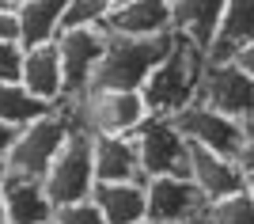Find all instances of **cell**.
<instances>
[{
  "instance_id": "cell-28",
  "label": "cell",
  "mask_w": 254,
  "mask_h": 224,
  "mask_svg": "<svg viewBox=\"0 0 254 224\" xmlns=\"http://www.w3.org/2000/svg\"><path fill=\"white\" fill-rule=\"evenodd\" d=\"M4 182H8V160L0 156V190H4Z\"/></svg>"
},
{
  "instance_id": "cell-31",
  "label": "cell",
  "mask_w": 254,
  "mask_h": 224,
  "mask_svg": "<svg viewBox=\"0 0 254 224\" xmlns=\"http://www.w3.org/2000/svg\"><path fill=\"white\" fill-rule=\"evenodd\" d=\"M118 4H126V0H114V8H118Z\"/></svg>"
},
{
  "instance_id": "cell-18",
  "label": "cell",
  "mask_w": 254,
  "mask_h": 224,
  "mask_svg": "<svg viewBox=\"0 0 254 224\" xmlns=\"http://www.w3.org/2000/svg\"><path fill=\"white\" fill-rule=\"evenodd\" d=\"M68 4L72 0H27V4H19V42L27 50L42 42H57Z\"/></svg>"
},
{
  "instance_id": "cell-34",
  "label": "cell",
  "mask_w": 254,
  "mask_h": 224,
  "mask_svg": "<svg viewBox=\"0 0 254 224\" xmlns=\"http://www.w3.org/2000/svg\"><path fill=\"white\" fill-rule=\"evenodd\" d=\"M46 224H57V221H46Z\"/></svg>"
},
{
  "instance_id": "cell-4",
  "label": "cell",
  "mask_w": 254,
  "mask_h": 224,
  "mask_svg": "<svg viewBox=\"0 0 254 224\" xmlns=\"http://www.w3.org/2000/svg\"><path fill=\"white\" fill-rule=\"evenodd\" d=\"M91 137L84 129H68L64 149L57 152L53 167L46 171V190H50L53 205H72L87 202L95 194V156H91Z\"/></svg>"
},
{
  "instance_id": "cell-16",
  "label": "cell",
  "mask_w": 254,
  "mask_h": 224,
  "mask_svg": "<svg viewBox=\"0 0 254 224\" xmlns=\"http://www.w3.org/2000/svg\"><path fill=\"white\" fill-rule=\"evenodd\" d=\"M247 42H254V0H228V8L220 15V27H216V38L209 46V61H235V54L243 50Z\"/></svg>"
},
{
  "instance_id": "cell-29",
  "label": "cell",
  "mask_w": 254,
  "mask_h": 224,
  "mask_svg": "<svg viewBox=\"0 0 254 224\" xmlns=\"http://www.w3.org/2000/svg\"><path fill=\"white\" fill-rule=\"evenodd\" d=\"M247 190H251V198H254V175H247Z\"/></svg>"
},
{
  "instance_id": "cell-20",
  "label": "cell",
  "mask_w": 254,
  "mask_h": 224,
  "mask_svg": "<svg viewBox=\"0 0 254 224\" xmlns=\"http://www.w3.org/2000/svg\"><path fill=\"white\" fill-rule=\"evenodd\" d=\"M205 224H254V198H251V190L232 194V198H224V202H212Z\"/></svg>"
},
{
  "instance_id": "cell-13",
  "label": "cell",
  "mask_w": 254,
  "mask_h": 224,
  "mask_svg": "<svg viewBox=\"0 0 254 224\" xmlns=\"http://www.w3.org/2000/svg\"><path fill=\"white\" fill-rule=\"evenodd\" d=\"M0 202H4L8 224H46L57 213V205L46 190V179H27V175H11V171L0 190Z\"/></svg>"
},
{
  "instance_id": "cell-14",
  "label": "cell",
  "mask_w": 254,
  "mask_h": 224,
  "mask_svg": "<svg viewBox=\"0 0 254 224\" xmlns=\"http://www.w3.org/2000/svg\"><path fill=\"white\" fill-rule=\"evenodd\" d=\"M23 87L57 107V99L64 95V61H61V46L57 42H42V46H31V50H27Z\"/></svg>"
},
{
  "instance_id": "cell-6",
  "label": "cell",
  "mask_w": 254,
  "mask_h": 224,
  "mask_svg": "<svg viewBox=\"0 0 254 224\" xmlns=\"http://www.w3.org/2000/svg\"><path fill=\"white\" fill-rule=\"evenodd\" d=\"M197 103L209 110H220L228 118H254V80L235 61H205L201 84H197Z\"/></svg>"
},
{
  "instance_id": "cell-24",
  "label": "cell",
  "mask_w": 254,
  "mask_h": 224,
  "mask_svg": "<svg viewBox=\"0 0 254 224\" xmlns=\"http://www.w3.org/2000/svg\"><path fill=\"white\" fill-rule=\"evenodd\" d=\"M0 38H19V4L0 0Z\"/></svg>"
},
{
  "instance_id": "cell-33",
  "label": "cell",
  "mask_w": 254,
  "mask_h": 224,
  "mask_svg": "<svg viewBox=\"0 0 254 224\" xmlns=\"http://www.w3.org/2000/svg\"><path fill=\"white\" fill-rule=\"evenodd\" d=\"M140 224H152V221H140Z\"/></svg>"
},
{
  "instance_id": "cell-10",
  "label": "cell",
  "mask_w": 254,
  "mask_h": 224,
  "mask_svg": "<svg viewBox=\"0 0 254 224\" xmlns=\"http://www.w3.org/2000/svg\"><path fill=\"white\" fill-rule=\"evenodd\" d=\"M190 179L205 190L209 202H224V198L247 190V171L239 167V160L201 149V145H190Z\"/></svg>"
},
{
  "instance_id": "cell-17",
  "label": "cell",
  "mask_w": 254,
  "mask_h": 224,
  "mask_svg": "<svg viewBox=\"0 0 254 224\" xmlns=\"http://www.w3.org/2000/svg\"><path fill=\"white\" fill-rule=\"evenodd\" d=\"M224 8H228V0H175V23L171 27L179 34H186L197 50L209 54Z\"/></svg>"
},
{
  "instance_id": "cell-7",
  "label": "cell",
  "mask_w": 254,
  "mask_h": 224,
  "mask_svg": "<svg viewBox=\"0 0 254 224\" xmlns=\"http://www.w3.org/2000/svg\"><path fill=\"white\" fill-rule=\"evenodd\" d=\"M209 198L193 179H152L148 182V221L152 224H205Z\"/></svg>"
},
{
  "instance_id": "cell-21",
  "label": "cell",
  "mask_w": 254,
  "mask_h": 224,
  "mask_svg": "<svg viewBox=\"0 0 254 224\" xmlns=\"http://www.w3.org/2000/svg\"><path fill=\"white\" fill-rule=\"evenodd\" d=\"M114 11V0H72L64 11L61 31H80V27H103L106 15Z\"/></svg>"
},
{
  "instance_id": "cell-19",
  "label": "cell",
  "mask_w": 254,
  "mask_h": 224,
  "mask_svg": "<svg viewBox=\"0 0 254 224\" xmlns=\"http://www.w3.org/2000/svg\"><path fill=\"white\" fill-rule=\"evenodd\" d=\"M50 110H53V103L38 99L23 84H0V122L23 129V126H31V122H38V118H46Z\"/></svg>"
},
{
  "instance_id": "cell-25",
  "label": "cell",
  "mask_w": 254,
  "mask_h": 224,
  "mask_svg": "<svg viewBox=\"0 0 254 224\" xmlns=\"http://www.w3.org/2000/svg\"><path fill=\"white\" fill-rule=\"evenodd\" d=\"M239 167L247 171V175H254V118H247L243 122V149H239Z\"/></svg>"
},
{
  "instance_id": "cell-11",
  "label": "cell",
  "mask_w": 254,
  "mask_h": 224,
  "mask_svg": "<svg viewBox=\"0 0 254 224\" xmlns=\"http://www.w3.org/2000/svg\"><path fill=\"white\" fill-rule=\"evenodd\" d=\"M175 0H126L106 15L103 31L110 34H137V38H152V34L175 31Z\"/></svg>"
},
{
  "instance_id": "cell-22",
  "label": "cell",
  "mask_w": 254,
  "mask_h": 224,
  "mask_svg": "<svg viewBox=\"0 0 254 224\" xmlns=\"http://www.w3.org/2000/svg\"><path fill=\"white\" fill-rule=\"evenodd\" d=\"M27 46L19 38H0V84H23Z\"/></svg>"
},
{
  "instance_id": "cell-9",
  "label": "cell",
  "mask_w": 254,
  "mask_h": 224,
  "mask_svg": "<svg viewBox=\"0 0 254 224\" xmlns=\"http://www.w3.org/2000/svg\"><path fill=\"white\" fill-rule=\"evenodd\" d=\"M175 122H179V129L186 133L190 145L212 149L220 156H239V149H243V122L220 114V110H209L201 103H190Z\"/></svg>"
},
{
  "instance_id": "cell-32",
  "label": "cell",
  "mask_w": 254,
  "mask_h": 224,
  "mask_svg": "<svg viewBox=\"0 0 254 224\" xmlns=\"http://www.w3.org/2000/svg\"><path fill=\"white\" fill-rule=\"evenodd\" d=\"M15 4H27V0H15Z\"/></svg>"
},
{
  "instance_id": "cell-23",
  "label": "cell",
  "mask_w": 254,
  "mask_h": 224,
  "mask_svg": "<svg viewBox=\"0 0 254 224\" xmlns=\"http://www.w3.org/2000/svg\"><path fill=\"white\" fill-rule=\"evenodd\" d=\"M53 221L57 224H110L91 198H87V202H72V205H57Z\"/></svg>"
},
{
  "instance_id": "cell-26",
  "label": "cell",
  "mask_w": 254,
  "mask_h": 224,
  "mask_svg": "<svg viewBox=\"0 0 254 224\" xmlns=\"http://www.w3.org/2000/svg\"><path fill=\"white\" fill-rule=\"evenodd\" d=\"M235 65H239V69H243V73H247V76L254 80V42H247L243 50L235 54Z\"/></svg>"
},
{
  "instance_id": "cell-3",
  "label": "cell",
  "mask_w": 254,
  "mask_h": 224,
  "mask_svg": "<svg viewBox=\"0 0 254 224\" xmlns=\"http://www.w3.org/2000/svg\"><path fill=\"white\" fill-rule=\"evenodd\" d=\"M129 141L140 152V167L148 179H190V141L175 118L148 114Z\"/></svg>"
},
{
  "instance_id": "cell-1",
  "label": "cell",
  "mask_w": 254,
  "mask_h": 224,
  "mask_svg": "<svg viewBox=\"0 0 254 224\" xmlns=\"http://www.w3.org/2000/svg\"><path fill=\"white\" fill-rule=\"evenodd\" d=\"M175 42H179V31H163L152 38L106 31V54L99 57L87 91H140L148 84V76L167 61Z\"/></svg>"
},
{
  "instance_id": "cell-8",
  "label": "cell",
  "mask_w": 254,
  "mask_h": 224,
  "mask_svg": "<svg viewBox=\"0 0 254 224\" xmlns=\"http://www.w3.org/2000/svg\"><path fill=\"white\" fill-rule=\"evenodd\" d=\"M57 46H61V61H64V95H84L91 87L99 57L106 54V31L103 27L61 31Z\"/></svg>"
},
{
  "instance_id": "cell-30",
  "label": "cell",
  "mask_w": 254,
  "mask_h": 224,
  "mask_svg": "<svg viewBox=\"0 0 254 224\" xmlns=\"http://www.w3.org/2000/svg\"><path fill=\"white\" fill-rule=\"evenodd\" d=\"M0 224H8V213H4V202H0Z\"/></svg>"
},
{
  "instance_id": "cell-12",
  "label": "cell",
  "mask_w": 254,
  "mask_h": 224,
  "mask_svg": "<svg viewBox=\"0 0 254 224\" xmlns=\"http://www.w3.org/2000/svg\"><path fill=\"white\" fill-rule=\"evenodd\" d=\"M91 156H95V182H144L148 175L140 167V152L129 137H110V133H95L91 137Z\"/></svg>"
},
{
  "instance_id": "cell-15",
  "label": "cell",
  "mask_w": 254,
  "mask_h": 224,
  "mask_svg": "<svg viewBox=\"0 0 254 224\" xmlns=\"http://www.w3.org/2000/svg\"><path fill=\"white\" fill-rule=\"evenodd\" d=\"M91 202L103 209V217L110 224L148 221V186L144 182H95Z\"/></svg>"
},
{
  "instance_id": "cell-27",
  "label": "cell",
  "mask_w": 254,
  "mask_h": 224,
  "mask_svg": "<svg viewBox=\"0 0 254 224\" xmlns=\"http://www.w3.org/2000/svg\"><path fill=\"white\" fill-rule=\"evenodd\" d=\"M15 137H19V129H15V126H8V122H0V156H8V152H11Z\"/></svg>"
},
{
  "instance_id": "cell-5",
  "label": "cell",
  "mask_w": 254,
  "mask_h": 224,
  "mask_svg": "<svg viewBox=\"0 0 254 224\" xmlns=\"http://www.w3.org/2000/svg\"><path fill=\"white\" fill-rule=\"evenodd\" d=\"M64 141H68V126H64V118L57 110H50L46 118L19 129L11 152L4 156L8 171L11 175H27V179H46V171L53 167L57 152L64 149Z\"/></svg>"
},
{
  "instance_id": "cell-2",
  "label": "cell",
  "mask_w": 254,
  "mask_h": 224,
  "mask_svg": "<svg viewBox=\"0 0 254 224\" xmlns=\"http://www.w3.org/2000/svg\"><path fill=\"white\" fill-rule=\"evenodd\" d=\"M205 61H209L205 50H197L186 34H179V42L167 54V61L159 65L156 73L148 76V84L140 87L148 114L179 118L190 103H197V84H201Z\"/></svg>"
}]
</instances>
